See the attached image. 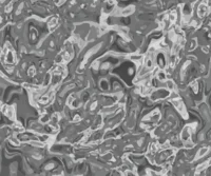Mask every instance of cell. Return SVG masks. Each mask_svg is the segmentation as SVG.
<instances>
[{
    "label": "cell",
    "mask_w": 211,
    "mask_h": 176,
    "mask_svg": "<svg viewBox=\"0 0 211 176\" xmlns=\"http://www.w3.org/2000/svg\"><path fill=\"white\" fill-rule=\"evenodd\" d=\"M51 115L49 113H43L41 116L39 117V123H42V125H47L51 121Z\"/></svg>",
    "instance_id": "30bf717a"
},
{
    "label": "cell",
    "mask_w": 211,
    "mask_h": 176,
    "mask_svg": "<svg viewBox=\"0 0 211 176\" xmlns=\"http://www.w3.org/2000/svg\"><path fill=\"white\" fill-rule=\"evenodd\" d=\"M63 1H66V0H62V2H63Z\"/></svg>",
    "instance_id": "cb8c5ba5"
},
{
    "label": "cell",
    "mask_w": 211,
    "mask_h": 176,
    "mask_svg": "<svg viewBox=\"0 0 211 176\" xmlns=\"http://www.w3.org/2000/svg\"><path fill=\"white\" fill-rule=\"evenodd\" d=\"M209 152V148L208 147H203L202 149L198 150V152L196 153V158H202V157H204L205 155H206L207 153Z\"/></svg>",
    "instance_id": "4fadbf2b"
},
{
    "label": "cell",
    "mask_w": 211,
    "mask_h": 176,
    "mask_svg": "<svg viewBox=\"0 0 211 176\" xmlns=\"http://www.w3.org/2000/svg\"><path fill=\"white\" fill-rule=\"evenodd\" d=\"M198 47V40L196 39H192L189 43V47H188V51H193L195 50V48Z\"/></svg>",
    "instance_id": "2e32d148"
},
{
    "label": "cell",
    "mask_w": 211,
    "mask_h": 176,
    "mask_svg": "<svg viewBox=\"0 0 211 176\" xmlns=\"http://www.w3.org/2000/svg\"><path fill=\"white\" fill-rule=\"evenodd\" d=\"M155 77L157 78V79H160V81H166L167 80V73H166V71L165 70H163V69H160V70H158L157 71V73H156V75H155Z\"/></svg>",
    "instance_id": "7c38bea8"
},
{
    "label": "cell",
    "mask_w": 211,
    "mask_h": 176,
    "mask_svg": "<svg viewBox=\"0 0 211 176\" xmlns=\"http://www.w3.org/2000/svg\"><path fill=\"white\" fill-rule=\"evenodd\" d=\"M207 163H208V166H211V158L209 159L208 161H207Z\"/></svg>",
    "instance_id": "7402d4cb"
},
{
    "label": "cell",
    "mask_w": 211,
    "mask_h": 176,
    "mask_svg": "<svg viewBox=\"0 0 211 176\" xmlns=\"http://www.w3.org/2000/svg\"><path fill=\"white\" fill-rule=\"evenodd\" d=\"M50 83H51V73H48L47 75L45 76V78H43V85L47 87Z\"/></svg>",
    "instance_id": "ac0fdd59"
},
{
    "label": "cell",
    "mask_w": 211,
    "mask_h": 176,
    "mask_svg": "<svg viewBox=\"0 0 211 176\" xmlns=\"http://www.w3.org/2000/svg\"><path fill=\"white\" fill-rule=\"evenodd\" d=\"M153 55L154 54L151 53H147L146 57L144 59V65L147 68V69L152 70L154 67V61H153Z\"/></svg>",
    "instance_id": "5b68a950"
},
{
    "label": "cell",
    "mask_w": 211,
    "mask_h": 176,
    "mask_svg": "<svg viewBox=\"0 0 211 176\" xmlns=\"http://www.w3.org/2000/svg\"><path fill=\"white\" fill-rule=\"evenodd\" d=\"M5 52V63L9 65H14L16 63V55L13 50H7V48L4 49Z\"/></svg>",
    "instance_id": "3957f363"
},
{
    "label": "cell",
    "mask_w": 211,
    "mask_h": 176,
    "mask_svg": "<svg viewBox=\"0 0 211 176\" xmlns=\"http://www.w3.org/2000/svg\"><path fill=\"white\" fill-rule=\"evenodd\" d=\"M1 108H2V105H1V102H0V109H1Z\"/></svg>",
    "instance_id": "603a6c76"
},
{
    "label": "cell",
    "mask_w": 211,
    "mask_h": 176,
    "mask_svg": "<svg viewBox=\"0 0 211 176\" xmlns=\"http://www.w3.org/2000/svg\"><path fill=\"white\" fill-rule=\"evenodd\" d=\"M102 158L106 161H112L113 160V155H112V153H110V152H106V153L102 155Z\"/></svg>",
    "instance_id": "e0dca14e"
},
{
    "label": "cell",
    "mask_w": 211,
    "mask_h": 176,
    "mask_svg": "<svg viewBox=\"0 0 211 176\" xmlns=\"http://www.w3.org/2000/svg\"><path fill=\"white\" fill-rule=\"evenodd\" d=\"M58 22V19L56 17H52L51 19L49 20V22H48V27H50V29H53V27H56V25H57Z\"/></svg>",
    "instance_id": "5bb4252c"
},
{
    "label": "cell",
    "mask_w": 211,
    "mask_h": 176,
    "mask_svg": "<svg viewBox=\"0 0 211 176\" xmlns=\"http://www.w3.org/2000/svg\"><path fill=\"white\" fill-rule=\"evenodd\" d=\"M115 7V2H114V0H107L106 3H104V11L106 13H110L112 12Z\"/></svg>",
    "instance_id": "9c48e42d"
},
{
    "label": "cell",
    "mask_w": 211,
    "mask_h": 176,
    "mask_svg": "<svg viewBox=\"0 0 211 176\" xmlns=\"http://www.w3.org/2000/svg\"><path fill=\"white\" fill-rule=\"evenodd\" d=\"M104 125V117H102L101 114H98L97 116L95 117L93 121V126H92V130H97L100 129Z\"/></svg>",
    "instance_id": "52a82bcc"
},
{
    "label": "cell",
    "mask_w": 211,
    "mask_h": 176,
    "mask_svg": "<svg viewBox=\"0 0 211 176\" xmlns=\"http://www.w3.org/2000/svg\"><path fill=\"white\" fill-rule=\"evenodd\" d=\"M208 12H209L208 5L204 4V3H202V4L198 5V15L200 16V17H204L206 14H208Z\"/></svg>",
    "instance_id": "ba28073f"
},
{
    "label": "cell",
    "mask_w": 211,
    "mask_h": 176,
    "mask_svg": "<svg viewBox=\"0 0 211 176\" xmlns=\"http://www.w3.org/2000/svg\"><path fill=\"white\" fill-rule=\"evenodd\" d=\"M36 74V69L34 67H30L29 70H28V75L30 76V77H34Z\"/></svg>",
    "instance_id": "d6986e66"
},
{
    "label": "cell",
    "mask_w": 211,
    "mask_h": 176,
    "mask_svg": "<svg viewBox=\"0 0 211 176\" xmlns=\"http://www.w3.org/2000/svg\"><path fill=\"white\" fill-rule=\"evenodd\" d=\"M165 87L169 90V91H176V85L172 79H168V80L165 81Z\"/></svg>",
    "instance_id": "8fae6325"
},
{
    "label": "cell",
    "mask_w": 211,
    "mask_h": 176,
    "mask_svg": "<svg viewBox=\"0 0 211 176\" xmlns=\"http://www.w3.org/2000/svg\"><path fill=\"white\" fill-rule=\"evenodd\" d=\"M10 140H11V143H13V145H15V146H19L20 143H21V141H20L19 139L17 138V137H15V136L11 137V138H10Z\"/></svg>",
    "instance_id": "ffe728a7"
},
{
    "label": "cell",
    "mask_w": 211,
    "mask_h": 176,
    "mask_svg": "<svg viewBox=\"0 0 211 176\" xmlns=\"http://www.w3.org/2000/svg\"><path fill=\"white\" fill-rule=\"evenodd\" d=\"M130 59L133 61H140L142 60V56L140 55H131L130 56Z\"/></svg>",
    "instance_id": "44dd1931"
},
{
    "label": "cell",
    "mask_w": 211,
    "mask_h": 176,
    "mask_svg": "<svg viewBox=\"0 0 211 176\" xmlns=\"http://www.w3.org/2000/svg\"><path fill=\"white\" fill-rule=\"evenodd\" d=\"M133 12H134V7H128L127 9L122 10L120 14L124 15V16H126V15H130V14H132Z\"/></svg>",
    "instance_id": "9a60e30c"
},
{
    "label": "cell",
    "mask_w": 211,
    "mask_h": 176,
    "mask_svg": "<svg viewBox=\"0 0 211 176\" xmlns=\"http://www.w3.org/2000/svg\"><path fill=\"white\" fill-rule=\"evenodd\" d=\"M169 95H170V91L168 89H165V88H158L156 90H153L151 92V94L149 95V98L152 101H157L160 99H166L169 98Z\"/></svg>",
    "instance_id": "6da1fadb"
},
{
    "label": "cell",
    "mask_w": 211,
    "mask_h": 176,
    "mask_svg": "<svg viewBox=\"0 0 211 176\" xmlns=\"http://www.w3.org/2000/svg\"><path fill=\"white\" fill-rule=\"evenodd\" d=\"M165 56H166V55H165L164 53H160L155 57L156 63H157V65H158V68H160V69H165L166 65L168 63V60H167V58L165 57Z\"/></svg>",
    "instance_id": "8992f818"
},
{
    "label": "cell",
    "mask_w": 211,
    "mask_h": 176,
    "mask_svg": "<svg viewBox=\"0 0 211 176\" xmlns=\"http://www.w3.org/2000/svg\"><path fill=\"white\" fill-rule=\"evenodd\" d=\"M191 131L192 130L190 128V126H185L183 128L182 132H180V139L183 141H187L189 139H191Z\"/></svg>",
    "instance_id": "277c9868"
},
{
    "label": "cell",
    "mask_w": 211,
    "mask_h": 176,
    "mask_svg": "<svg viewBox=\"0 0 211 176\" xmlns=\"http://www.w3.org/2000/svg\"><path fill=\"white\" fill-rule=\"evenodd\" d=\"M171 103L174 105L176 110L178 111V113L182 114L184 116L185 118H187V113H186V109H185V105L183 103L182 99L180 98H176V99H171Z\"/></svg>",
    "instance_id": "7a4b0ae2"
}]
</instances>
